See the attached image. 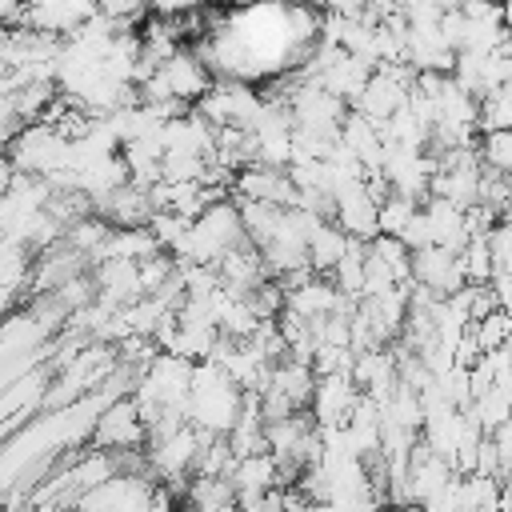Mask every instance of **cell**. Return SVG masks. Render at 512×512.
<instances>
[{
  "mask_svg": "<svg viewBox=\"0 0 512 512\" xmlns=\"http://www.w3.org/2000/svg\"><path fill=\"white\" fill-rule=\"evenodd\" d=\"M480 160H484V168H488V172L512 176V132L484 136V140H480Z\"/></svg>",
  "mask_w": 512,
  "mask_h": 512,
  "instance_id": "obj_5",
  "label": "cell"
},
{
  "mask_svg": "<svg viewBox=\"0 0 512 512\" xmlns=\"http://www.w3.org/2000/svg\"><path fill=\"white\" fill-rule=\"evenodd\" d=\"M492 448H496V460H500V480H512V420L500 424L496 432H488Z\"/></svg>",
  "mask_w": 512,
  "mask_h": 512,
  "instance_id": "obj_6",
  "label": "cell"
},
{
  "mask_svg": "<svg viewBox=\"0 0 512 512\" xmlns=\"http://www.w3.org/2000/svg\"><path fill=\"white\" fill-rule=\"evenodd\" d=\"M472 336H476V344H480V352H484V356L504 352V348H508V340H512V320L496 308L492 316H484V320H476V324H472Z\"/></svg>",
  "mask_w": 512,
  "mask_h": 512,
  "instance_id": "obj_4",
  "label": "cell"
},
{
  "mask_svg": "<svg viewBox=\"0 0 512 512\" xmlns=\"http://www.w3.org/2000/svg\"><path fill=\"white\" fill-rule=\"evenodd\" d=\"M428 224H432V244L436 248H448V252H464L472 244V232H468V220L460 208L444 204V200H428Z\"/></svg>",
  "mask_w": 512,
  "mask_h": 512,
  "instance_id": "obj_1",
  "label": "cell"
},
{
  "mask_svg": "<svg viewBox=\"0 0 512 512\" xmlns=\"http://www.w3.org/2000/svg\"><path fill=\"white\" fill-rule=\"evenodd\" d=\"M460 268H464V280H468L472 288H480V284H492V280H496V264H492L488 236H476V240L460 252Z\"/></svg>",
  "mask_w": 512,
  "mask_h": 512,
  "instance_id": "obj_3",
  "label": "cell"
},
{
  "mask_svg": "<svg viewBox=\"0 0 512 512\" xmlns=\"http://www.w3.org/2000/svg\"><path fill=\"white\" fill-rule=\"evenodd\" d=\"M492 288H496V304H500V312L512 320V280H508V276H496Z\"/></svg>",
  "mask_w": 512,
  "mask_h": 512,
  "instance_id": "obj_7",
  "label": "cell"
},
{
  "mask_svg": "<svg viewBox=\"0 0 512 512\" xmlns=\"http://www.w3.org/2000/svg\"><path fill=\"white\" fill-rule=\"evenodd\" d=\"M476 132H484V136L512 132V84H508V88H496V92H488V96H480Z\"/></svg>",
  "mask_w": 512,
  "mask_h": 512,
  "instance_id": "obj_2",
  "label": "cell"
}]
</instances>
